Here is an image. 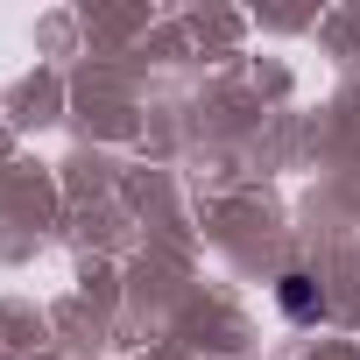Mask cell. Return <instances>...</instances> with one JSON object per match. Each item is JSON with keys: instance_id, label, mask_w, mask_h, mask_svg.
Wrapping results in <instances>:
<instances>
[{"instance_id": "6da1fadb", "label": "cell", "mask_w": 360, "mask_h": 360, "mask_svg": "<svg viewBox=\"0 0 360 360\" xmlns=\"http://www.w3.org/2000/svg\"><path fill=\"white\" fill-rule=\"evenodd\" d=\"M276 297H283V311H290V318H318V283H311V276H283V290H276Z\"/></svg>"}]
</instances>
